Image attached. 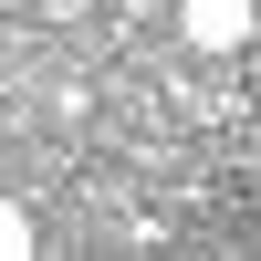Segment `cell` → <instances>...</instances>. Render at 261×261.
Masks as SVG:
<instances>
[{
	"label": "cell",
	"mask_w": 261,
	"mask_h": 261,
	"mask_svg": "<svg viewBox=\"0 0 261 261\" xmlns=\"http://www.w3.org/2000/svg\"><path fill=\"white\" fill-rule=\"evenodd\" d=\"M178 32L199 53H241L251 42V0H178Z\"/></svg>",
	"instance_id": "1"
},
{
	"label": "cell",
	"mask_w": 261,
	"mask_h": 261,
	"mask_svg": "<svg viewBox=\"0 0 261 261\" xmlns=\"http://www.w3.org/2000/svg\"><path fill=\"white\" fill-rule=\"evenodd\" d=\"M21 251H32V209H21V199H0V261H21Z\"/></svg>",
	"instance_id": "2"
}]
</instances>
